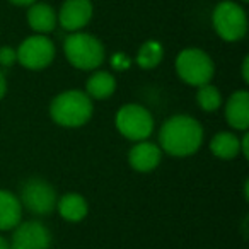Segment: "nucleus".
<instances>
[{"instance_id":"nucleus-25","label":"nucleus","mask_w":249,"mask_h":249,"mask_svg":"<svg viewBox=\"0 0 249 249\" xmlns=\"http://www.w3.org/2000/svg\"><path fill=\"white\" fill-rule=\"evenodd\" d=\"M5 90H7V84H5V77L4 73L0 72V99L5 96Z\"/></svg>"},{"instance_id":"nucleus-18","label":"nucleus","mask_w":249,"mask_h":249,"mask_svg":"<svg viewBox=\"0 0 249 249\" xmlns=\"http://www.w3.org/2000/svg\"><path fill=\"white\" fill-rule=\"evenodd\" d=\"M164 56V48L159 41L156 39H149L145 41L142 46L139 48V53H137V63L142 67L143 70H150L156 69L160 63Z\"/></svg>"},{"instance_id":"nucleus-16","label":"nucleus","mask_w":249,"mask_h":249,"mask_svg":"<svg viewBox=\"0 0 249 249\" xmlns=\"http://www.w3.org/2000/svg\"><path fill=\"white\" fill-rule=\"evenodd\" d=\"M210 150L218 159L231 160L241 154V139L231 132H220L212 139Z\"/></svg>"},{"instance_id":"nucleus-17","label":"nucleus","mask_w":249,"mask_h":249,"mask_svg":"<svg viewBox=\"0 0 249 249\" xmlns=\"http://www.w3.org/2000/svg\"><path fill=\"white\" fill-rule=\"evenodd\" d=\"M86 90L92 99H107L116 90V79L109 72H94L87 80Z\"/></svg>"},{"instance_id":"nucleus-23","label":"nucleus","mask_w":249,"mask_h":249,"mask_svg":"<svg viewBox=\"0 0 249 249\" xmlns=\"http://www.w3.org/2000/svg\"><path fill=\"white\" fill-rule=\"evenodd\" d=\"M248 69H249V58L246 56L244 62H242V79H244L246 82L249 80V70Z\"/></svg>"},{"instance_id":"nucleus-14","label":"nucleus","mask_w":249,"mask_h":249,"mask_svg":"<svg viewBox=\"0 0 249 249\" xmlns=\"http://www.w3.org/2000/svg\"><path fill=\"white\" fill-rule=\"evenodd\" d=\"M22 205L12 191L0 190V231H12L21 224Z\"/></svg>"},{"instance_id":"nucleus-11","label":"nucleus","mask_w":249,"mask_h":249,"mask_svg":"<svg viewBox=\"0 0 249 249\" xmlns=\"http://www.w3.org/2000/svg\"><path fill=\"white\" fill-rule=\"evenodd\" d=\"M160 159H162L160 147L152 142H147V140L137 142L128 152L130 166L135 171H139V173H150V171H154L160 164Z\"/></svg>"},{"instance_id":"nucleus-7","label":"nucleus","mask_w":249,"mask_h":249,"mask_svg":"<svg viewBox=\"0 0 249 249\" xmlns=\"http://www.w3.org/2000/svg\"><path fill=\"white\" fill-rule=\"evenodd\" d=\"M18 62L29 70H43L55 58V45L46 35L26 38L18 48Z\"/></svg>"},{"instance_id":"nucleus-27","label":"nucleus","mask_w":249,"mask_h":249,"mask_svg":"<svg viewBox=\"0 0 249 249\" xmlns=\"http://www.w3.org/2000/svg\"><path fill=\"white\" fill-rule=\"evenodd\" d=\"M241 2H242V4H246V2H249V0H241Z\"/></svg>"},{"instance_id":"nucleus-19","label":"nucleus","mask_w":249,"mask_h":249,"mask_svg":"<svg viewBox=\"0 0 249 249\" xmlns=\"http://www.w3.org/2000/svg\"><path fill=\"white\" fill-rule=\"evenodd\" d=\"M196 101L200 104V107L203 111H208V113H213L220 107L222 104V96L218 92V89L215 86H212L210 82L203 84V86L198 87L196 92Z\"/></svg>"},{"instance_id":"nucleus-6","label":"nucleus","mask_w":249,"mask_h":249,"mask_svg":"<svg viewBox=\"0 0 249 249\" xmlns=\"http://www.w3.org/2000/svg\"><path fill=\"white\" fill-rule=\"evenodd\" d=\"M116 128L124 139L142 142L154 132V118L147 107L140 104H124L116 113Z\"/></svg>"},{"instance_id":"nucleus-20","label":"nucleus","mask_w":249,"mask_h":249,"mask_svg":"<svg viewBox=\"0 0 249 249\" xmlns=\"http://www.w3.org/2000/svg\"><path fill=\"white\" fill-rule=\"evenodd\" d=\"M16 62H18V53H16V50L11 48V46H2V48H0V67L9 69V67H12Z\"/></svg>"},{"instance_id":"nucleus-21","label":"nucleus","mask_w":249,"mask_h":249,"mask_svg":"<svg viewBox=\"0 0 249 249\" xmlns=\"http://www.w3.org/2000/svg\"><path fill=\"white\" fill-rule=\"evenodd\" d=\"M111 65L116 70H126L130 67V60L123 55V53H116V55L111 58Z\"/></svg>"},{"instance_id":"nucleus-26","label":"nucleus","mask_w":249,"mask_h":249,"mask_svg":"<svg viewBox=\"0 0 249 249\" xmlns=\"http://www.w3.org/2000/svg\"><path fill=\"white\" fill-rule=\"evenodd\" d=\"M0 249H9V242L0 235Z\"/></svg>"},{"instance_id":"nucleus-22","label":"nucleus","mask_w":249,"mask_h":249,"mask_svg":"<svg viewBox=\"0 0 249 249\" xmlns=\"http://www.w3.org/2000/svg\"><path fill=\"white\" fill-rule=\"evenodd\" d=\"M241 154L244 157H249V135L246 133L244 137H241Z\"/></svg>"},{"instance_id":"nucleus-8","label":"nucleus","mask_w":249,"mask_h":249,"mask_svg":"<svg viewBox=\"0 0 249 249\" xmlns=\"http://www.w3.org/2000/svg\"><path fill=\"white\" fill-rule=\"evenodd\" d=\"M21 205L35 215H48L56 208V193L50 183L33 178L24 183L21 190Z\"/></svg>"},{"instance_id":"nucleus-3","label":"nucleus","mask_w":249,"mask_h":249,"mask_svg":"<svg viewBox=\"0 0 249 249\" xmlns=\"http://www.w3.org/2000/svg\"><path fill=\"white\" fill-rule=\"evenodd\" d=\"M63 52L70 63L79 70H94L104 62V46L96 36L87 33H70L63 43Z\"/></svg>"},{"instance_id":"nucleus-13","label":"nucleus","mask_w":249,"mask_h":249,"mask_svg":"<svg viewBox=\"0 0 249 249\" xmlns=\"http://www.w3.org/2000/svg\"><path fill=\"white\" fill-rule=\"evenodd\" d=\"M56 12L53 11L52 5L45 2H35L29 5L28 11V24L36 35H48L56 28Z\"/></svg>"},{"instance_id":"nucleus-10","label":"nucleus","mask_w":249,"mask_h":249,"mask_svg":"<svg viewBox=\"0 0 249 249\" xmlns=\"http://www.w3.org/2000/svg\"><path fill=\"white\" fill-rule=\"evenodd\" d=\"M90 18H92L90 0H65L56 16L60 26L69 33H77L82 29L84 26L89 24Z\"/></svg>"},{"instance_id":"nucleus-12","label":"nucleus","mask_w":249,"mask_h":249,"mask_svg":"<svg viewBox=\"0 0 249 249\" xmlns=\"http://www.w3.org/2000/svg\"><path fill=\"white\" fill-rule=\"evenodd\" d=\"M225 118L232 128L246 132L249 128V94L248 90H235L225 104Z\"/></svg>"},{"instance_id":"nucleus-1","label":"nucleus","mask_w":249,"mask_h":249,"mask_svg":"<svg viewBox=\"0 0 249 249\" xmlns=\"http://www.w3.org/2000/svg\"><path fill=\"white\" fill-rule=\"evenodd\" d=\"M160 150L173 157H188L198 152L203 143V128L188 114H176L162 124L159 132Z\"/></svg>"},{"instance_id":"nucleus-9","label":"nucleus","mask_w":249,"mask_h":249,"mask_svg":"<svg viewBox=\"0 0 249 249\" xmlns=\"http://www.w3.org/2000/svg\"><path fill=\"white\" fill-rule=\"evenodd\" d=\"M52 234L45 224L38 220H29L19 224L14 229L9 249H50Z\"/></svg>"},{"instance_id":"nucleus-24","label":"nucleus","mask_w":249,"mask_h":249,"mask_svg":"<svg viewBox=\"0 0 249 249\" xmlns=\"http://www.w3.org/2000/svg\"><path fill=\"white\" fill-rule=\"evenodd\" d=\"M9 2L14 5H21V7H29V5L35 4L36 0H9Z\"/></svg>"},{"instance_id":"nucleus-2","label":"nucleus","mask_w":249,"mask_h":249,"mask_svg":"<svg viewBox=\"0 0 249 249\" xmlns=\"http://www.w3.org/2000/svg\"><path fill=\"white\" fill-rule=\"evenodd\" d=\"M92 101L82 90H65L53 97L50 104L52 120L65 128H79L84 126L92 116Z\"/></svg>"},{"instance_id":"nucleus-5","label":"nucleus","mask_w":249,"mask_h":249,"mask_svg":"<svg viewBox=\"0 0 249 249\" xmlns=\"http://www.w3.org/2000/svg\"><path fill=\"white\" fill-rule=\"evenodd\" d=\"M176 72L181 80L195 87L208 84L213 77L215 65L210 55L200 48H186L176 58Z\"/></svg>"},{"instance_id":"nucleus-4","label":"nucleus","mask_w":249,"mask_h":249,"mask_svg":"<svg viewBox=\"0 0 249 249\" xmlns=\"http://www.w3.org/2000/svg\"><path fill=\"white\" fill-rule=\"evenodd\" d=\"M213 29L225 41H239L248 33V16L244 9L232 0H222L212 14Z\"/></svg>"},{"instance_id":"nucleus-15","label":"nucleus","mask_w":249,"mask_h":249,"mask_svg":"<svg viewBox=\"0 0 249 249\" xmlns=\"http://www.w3.org/2000/svg\"><path fill=\"white\" fill-rule=\"evenodd\" d=\"M56 208H58L60 215L65 218L67 222H80L86 218L87 212H89V205L87 200L79 193H67L56 201Z\"/></svg>"}]
</instances>
